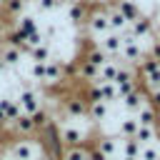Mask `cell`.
Segmentation results:
<instances>
[{
	"instance_id": "39",
	"label": "cell",
	"mask_w": 160,
	"mask_h": 160,
	"mask_svg": "<svg viewBox=\"0 0 160 160\" xmlns=\"http://www.w3.org/2000/svg\"><path fill=\"white\" fill-rule=\"evenodd\" d=\"M105 160H118V158H105Z\"/></svg>"
},
{
	"instance_id": "5",
	"label": "cell",
	"mask_w": 160,
	"mask_h": 160,
	"mask_svg": "<svg viewBox=\"0 0 160 160\" xmlns=\"http://www.w3.org/2000/svg\"><path fill=\"white\" fill-rule=\"evenodd\" d=\"M62 110H65V115H68L70 120H82V118H88V102H85L82 95H68V98L62 100Z\"/></svg>"
},
{
	"instance_id": "11",
	"label": "cell",
	"mask_w": 160,
	"mask_h": 160,
	"mask_svg": "<svg viewBox=\"0 0 160 160\" xmlns=\"http://www.w3.org/2000/svg\"><path fill=\"white\" fill-rule=\"evenodd\" d=\"M95 150L102 152L105 158H120V138H110V135H105V138L98 140Z\"/></svg>"
},
{
	"instance_id": "33",
	"label": "cell",
	"mask_w": 160,
	"mask_h": 160,
	"mask_svg": "<svg viewBox=\"0 0 160 160\" xmlns=\"http://www.w3.org/2000/svg\"><path fill=\"white\" fill-rule=\"evenodd\" d=\"M118 0H95V5H100V8H110V5H115Z\"/></svg>"
},
{
	"instance_id": "23",
	"label": "cell",
	"mask_w": 160,
	"mask_h": 160,
	"mask_svg": "<svg viewBox=\"0 0 160 160\" xmlns=\"http://www.w3.org/2000/svg\"><path fill=\"white\" fill-rule=\"evenodd\" d=\"M140 142L135 138H120V155L122 158H138L140 155Z\"/></svg>"
},
{
	"instance_id": "37",
	"label": "cell",
	"mask_w": 160,
	"mask_h": 160,
	"mask_svg": "<svg viewBox=\"0 0 160 160\" xmlns=\"http://www.w3.org/2000/svg\"><path fill=\"white\" fill-rule=\"evenodd\" d=\"M118 160H138V158H122V155H120V158H118Z\"/></svg>"
},
{
	"instance_id": "32",
	"label": "cell",
	"mask_w": 160,
	"mask_h": 160,
	"mask_svg": "<svg viewBox=\"0 0 160 160\" xmlns=\"http://www.w3.org/2000/svg\"><path fill=\"white\" fill-rule=\"evenodd\" d=\"M150 58H155V60H160V38L158 40H152V45H150V52H148Z\"/></svg>"
},
{
	"instance_id": "16",
	"label": "cell",
	"mask_w": 160,
	"mask_h": 160,
	"mask_svg": "<svg viewBox=\"0 0 160 160\" xmlns=\"http://www.w3.org/2000/svg\"><path fill=\"white\" fill-rule=\"evenodd\" d=\"M0 112L5 115V120H8V125L20 115V105L15 102V98H10V95H2L0 98Z\"/></svg>"
},
{
	"instance_id": "9",
	"label": "cell",
	"mask_w": 160,
	"mask_h": 160,
	"mask_svg": "<svg viewBox=\"0 0 160 160\" xmlns=\"http://www.w3.org/2000/svg\"><path fill=\"white\" fill-rule=\"evenodd\" d=\"M98 50H102L108 58H120V32H108L95 42Z\"/></svg>"
},
{
	"instance_id": "38",
	"label": "cell",
	"mask_w": 160,
	"mask_h": 160,
	"mask_svg": "<svg viewBox=\"0 0 160 160\" xmlns=\"http://www.w3.org/2000/svg\"><path fill=\"white\" fill-rule=\"evenodd\" d=\"M2 2H5V0H0V15H2Z\"/></svg>"
},
{
	"instance_id": "36",
	"label": "cell",
	"mask_w": 160,
	"mask_h": 160,
	"mask_svg": "<svg viewBox=\"0 0 160 160\" xmlns=\"http://www.w3.org/2000/svg\"><path fill=\"white\" fill-rule=\"evenodd\" d=\"M5 70H8V68H5V62H2V60H0V75H2V72H5Z\"/></svg>"
},
{
	"instance_id": "12",
	"label": "cell",
	"mask_w": 160,
	"mask_h": 160,
	"mask_svg": "<svg viewBox=\"0 0 160 160\" xmlns=\"http://www.w3.org/2000/svg\"><path fill=\"white\" fill-rule=\"evenodd\" d=\"M88 5L82 2V0H72L70 2V8H68V20L72 22V25H80V22H85V18H88Z\"/></svg>"
},
{
	"instance_id": "15",
	"label": "cell",
	"mask_w": 160,
	"mask_h": 160,
	"mask_svg": "<svg viewBox=\"0 0 160 160\" xmlns=\"http://www.w3.org/2000/svg\"><path fill=\"white\" fill-rule=\"evenodd\" d=\"M12 132L18 135V138H28L30 132H35V128H32V120H30V115H25V112H20L12 122Z\"/></svg>"
},
{
	"instance_id": "17",
	"label": "cell",
	"mask_w": 160,
	"mask_h": 160,
	"mask_svg": "<svg viewBox=\"0 0 160 160\" xmlns=\"http://www.w3.org/2000/svg\"><path fill=\"white\" fill-rule=\"evenodd\" d=\"M108 10V25H110V32H122L125 28H128V20L120 15V10L115 8V5H110V8H105Z\"/></svg>"
},
{
	"instance_id": "8",
	"label": "cell",
	"mask_w": 160,
	"mask_h": 160,
	"mask_svg": "<svg viewBox=\"0 0 160 160\" xmlns=\"http://www.w3.org/2000/svg\"><path fill=\"white\" fill-rule=\"evenodd\" d=\"M120 102H122V108H125V112H128V115H135V112L148 102V92H145V90H140V85H138V88H135L132 92H128Z\"/></svg>"
},
{
	"instance_id": "3",
	"label": "cell",
	"mask_w": 160,
	"mask_h": 160,
	"mask_svg": "<svg viewBox=\"0 0 160 160\" xmlns=\"http://www.w3.org/2000/svg\"><path fill=\"white\" fill-rule=\"evenodd\" d=\"M58 135L60 140L68 145V148H75V145H82L85 138H88V130H82L80 125H70V122H62L58 128Z\"/></svg>"
},
{
	"instance_id": "7",
	"label": "cell",
	"mask_w": 160,
	"mask_h": 160,
	"mask_svg": "<svg viewBox=\"0 0 160 160\" xmlns=\"http://www.w3.org/2000/svg\"><path fill=\"white\" fill-rule=\"evenodd\" d=\"M125 62L120 60V58H110L105 65H100L98 68V78H95V82L92 85H100V82H112L115 80V75L120 72V68H122Z\"/></svg>"
},
{
	"instance_id": "20",
	"label": "cell",
	"mask_w": 160,
	"mask_h": 160,
	"mask_svg": "<svg viewBox=\"0 0 160 160\" xmlns=\"http://www.w3.org/2000/svg\"><path fill=\"white\" fill-rule=\"evenodd\" d=\"M0 60L5 62V68H15V65L22 62V52L15 50V48H10V45H2L0 48Z\"/></svg>"
},
{
	"instance_id": "19",
	"label": "cell",
	"mask_w": 160,
	"mask_h": 160,
	"mask_svg": "<svg viewBox=\"0 0 160 160\" xmlns=\"http://www.w3.org/2000/svg\"><path fill=\"white\" fill-rule=\"evenodd\" d=\"M110 115V105L105 102H88V118L92 122H105Z\"/></svg>"
},
{
	"instance_id": "13",
	"label": "cell",
	"mask_w": 160,
	"mask_h": 160,
	"mask_svg": "<svg viewBox=\"0 0 160 160\" xmlns=\"http://www.w3.org/2000/svg\"><path fill=\"white\" fill-rule=\"evenodd\" d=\"M30 62H48V60H52L55 58V52H52V45L50 42H40V45H35V48H30Z\"/></svg>"
},
{
	"instance_id": "27",
	"label": "cell",
	"mask_w": 160,
	"mask_h": 160,
	"mask_svg": "<svg viewBox=\"0 0 160 160\" xmlns=\"http://www.w3.org/2000/svg\"><path fill=\"white\" fill-rule=\"evenodd\" d=\"M82 60H88L90 65H95V68H100V65H105V62H108L110 58H108V55H105L102 50H98V48H92V50H88V52H85V58H82Z\"/></svg>"
},
{
	"instance_id": "35",
	"label": "cell",
	"mask_w": 160,
	"mask_h": 160,
	"mask_svg": "<svg viewBox=\"0 0 160 160\" xmlns=\"http://www.w3.org/2000/svg\"><path fill=\"white\" fill-rule=\"evenodd\" d=\"M5 125H8V120H5V115H2V112H0V132H2V130H5Z\"/></svg>"
},
{
	"instance_id": "14",
	"label": "cell",
	"mask_w": 160,
	"mask_h": 160,
	"mask_svg": "<svg viewBox=\"0 0 160 160\" xmlns=\"http://www.w3.org/2000/svg\"><path fill=\"white\" fill-rule=\"evenodd\" d=\"M75 78L78 80H85V82H95V78H98V68L95 65H90L88 60H78L75 62Z\"/></svg>"
},
{
	"instance_id": "28",
	"label": "cell",
	"mask_w": 160,
	"mask_h": 160,
	"mask_svg": "<svg viewBox=\"0 0 160 160\" xmlns=\"http://www.w3.org/2000/svg\"><path fill=\"white\" fill-rule=\"evenodd\" d=\"M65 160H90V150L85 145H75L65 150Z\"/></svg>"
},
{
	"instance_id": "34",
	"label": "cell",
	"mask_w": 160,
	"mask_h": 160,
	"mask_svg": "<svg viewBox=\"0 0 160 160\" xmlns=\"http://www.w3.org/2000/svg\"><path fill=\"white\" fill-rule=\"evenodd\" d=\"M32 160H52V158H50V155H48V152H42V150H38V152H35V158H32Z\"/></svg>"
},
{
	"instance_id": "21",
	"label": "cell",
	"mask_w": 160,
	"mask_h": 160,
	"mask_svg": "<svg viewBox=\"0 0 160 160\" xmlns=\"http://www.w3.org/2000/svg\"><path fill=\"white\" fill-rule=\"evenodd\" d=\"M115 8L120 10V15H122L128 22H132V20L140 15V8H138V2H135V0H118V2H115Z\"/></svg>"
},
{
	"instance_id": "22",
	"label": "cell",
	"mask_w": 160,
	"mask_h": 160,
	"mask_svg": "<svg viewBox=\"0 0 160 160\" xmlns=\"http://www.w3.org/2000/svg\"><path fill=\"white\" fill-rule=\"evenodd\" d=\"M135 130H138V120L135 115H128L118 122V138H135Z\"/></svg>"
},
{
	"instance_id": "1",
	"label": "cell",
	"mask_w": 160,
	"mask_h": 160,
	"mask_svg": "<svg viewBox=\"0 0 160 160\" xmlns=\"http://www.w3.org/2000/svg\"><path fill=\"white\" fill-rule=\"evenodd\" d=\"M15 102L20 105V112H25V115H32V112H38V110L45 108V98H42V92L35 90V88H30V85H25V88L18 90Z\"/></svg>"
},
{
	"instance_id": "24",
	"label": "cell",
	"mask_w": 160,
	"mask_h": 160,
	"mask_svg": "<svg viewBox=\"0 0 160 160\" xmlns=\"http://www.w3.org/2000/svg\"><path fill=\"white\" fill-rule=\"evenodd\" d=\"M25 5H28V0H5L2 2V15L15 20V18H20L25 12Z\"/></svg>"
},
{
	"instance_id": "31",
	"label": "cell",
	"mask_w": 160,
	"mask_h": 160,
	"mask_svg": "<svg viewBox=\"0 0 160 160\" xmlns=\"http://www.w3.org/2000/svg\"><path fill=\"white\" fill-rule=\"evenodd\" d=\"M30 78L42 82L45 80V62H30Z\"/></svg>"
},
{
	"instance_id": "30",
	"label": "cell",
	"mask_w": 160,
	"mask_h": 160,
	"mask_svg": "<svg viewBox=\"0 0 160 160\" xmlns=\"http://www.w3.org/2000/svg\"><path fill=\"white\" fill-rule=\"evenodd\" d=\"M138 160H160V152H158V148H155V145H142V148H140Z\"/></svg>"
},
{
	"instance_id": "18",
	"label": "cell",
	"mask_w": 160,
	"mask_h": 160,
	"mask_svg": "<svg viewBox=\"0 0 160 160\" xmlns=\"http://www.w3.org/2000/svg\"><path fill=\"white\" fill-rule=\"evenodd\" d=\"M135 140H138L140 145H155V140H158V128H155V125H138Z\"/></svg>"
},
{
	"instance_id": "4",
	"label": "cell",
	"mask_w": 160,
	"mask_h": 160,
	"mask_svg": "<svg viewBox=\"0 0 160 160\" xmlns=\"http://www.w3.org/2000/svg\"><path fill=\"white\" fill-rule=\"evenodd\" d=\"M38 150H40V145H35L32 140L15 138V142L10 145V160H32Z\"/></svg>"
},
{
	"instance_id": "26",
	"label": "cell",
	"mask_w": 160,
	"mask_h": 160,
	"mask_svg": "<svg viewBox=\"0 0 160 160\" xmlns=\"http://www.w3.org/2000/svg\"><path fill=\"white\" fill-rule=\"evenodd\" d=\"M30 120H32V128H35V130H48V128H50V115H48L45 108L38 110V112H32Z\"/></svg>"
},
{
	"instance_id": "25",
	"label": "cell",
	"mask_w": 160,
	"mask_h": 160,
	"mask_svg": "<svg viewBox=\"0 0 160 160\" xmlns=\"http://www.w3.org/2000/svg\"><path fill=\"white\" fill-rule=\"evenodd\" d=\"M155 115H158V110H155L150 102H145V105L135 112V120H138V125H155Z\"/></svg>"
},
{
	"instance_id": "6",
	"label": "cell",
	"mask_w": 160,
	"mask_h": 160,
	"mask_svg": "<svg viewBox=\"0 0 160 160\" xmlns=\"http://www.w3.org/2000/svg\"><path fill=\"white\" fill-rule=\"evenodd\" d=\"M128 30L138 38V40H145V38H152L155 35V25H152V20L148 18V15H138L132 22H128Z\"/></svg>"
},
{
	"instance_id": "2",
	"label": "cell",
	"mask_w": 160,
	"mask_h": 160,
	"mask_svg": "<svg viewBox=\"0 0 160 160\" xmlns=\"http://www.w3.org/2000/svg\"><path fill=\"white\" fill-rule=\"evenodd\" d=\"M85 22H88L90 35H95V38H102V35H108V32H110V25H108V10H105V8H100V5H95V8L88 12Z\"/></svg>"
},
{
	"instance_id": "10",
	"label": "cell",
	"mask_w": 160,
	"mask_h": 160,
	"mask_svg": "<svg viewBox=\"0 0 160 160\" xmlns=\"http://www.w3.org/2000/svg\"><path fill=\"white\" fill-rule=\"evenodd\" d=\"M20 38H25L28 40V35H32V32H38L40 30V25H38V20H35V15H20V18H15V28H12Z\"/></svg>"
},
{
	"instance_id": "29",
	"label": "cell",
	"mask_w": 160,
	"mask_h": 160,
	"mask_svg": "<svg viewBox=\"0 0 160 160\" xmlns=\"http://www.w3.org/2000/svg\"><path fill=\"white\" fill-rule=\"evenodd\" d=\"M35 8L38 12H52L62 8V0H35Z\"/></svg>"
}]
</instances>
